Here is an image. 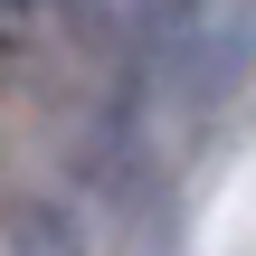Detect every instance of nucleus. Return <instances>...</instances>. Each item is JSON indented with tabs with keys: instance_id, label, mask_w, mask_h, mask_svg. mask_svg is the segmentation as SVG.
<instances>
[{
	"instance_id": "nucleus-1",
	"label": "nucleus",
	"mask_w": 256,
	"mask_h": 256,
	"mask_svg": "<svg viewBox=\"0 0 256 256\" xmlns=\"http://www.w3.org/2000/svg\"><path fill=\"white\" fill-rule=\"evenodd\" d=\"M66 10L124 57H171L190 38V0H66Z\"/></svg>"
},
{
	"instance_id": "nucleus-2",
	"label": "nucleus",
	"mask_w": 256,
	"mask_h": 256,
	"mask_svg": "<svg viewBox=\"0 0 256 256\" xmlns=\"http://www.w3.org/2000/svg\"><path fill=\"white\" fill-rule=\"evenodd\" d=\"M10 38H28V0H0V48Z\"/></svg>"
}]
</instances>
